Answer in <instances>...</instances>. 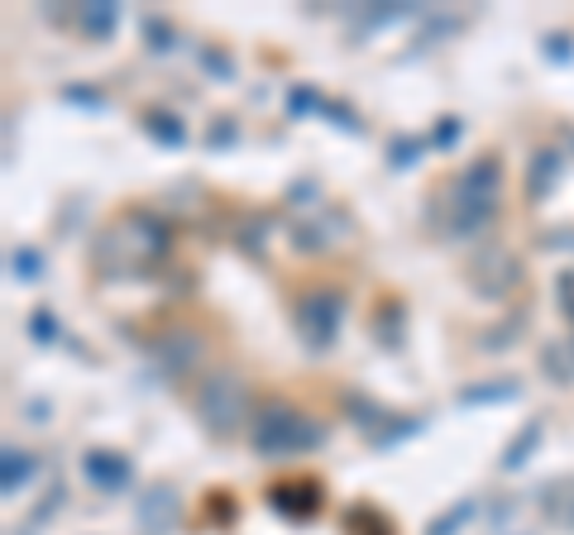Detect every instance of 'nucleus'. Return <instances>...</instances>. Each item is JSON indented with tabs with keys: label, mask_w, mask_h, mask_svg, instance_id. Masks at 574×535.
Listing matches in <instances>:
<instances>
[{
	"label": "nucleus",
	"mask_w": 574,
	"mask_h": 535,
	"mask_svg": "<svg viewBox=\"0 0 574 535\" xmlns=\"http://www.w3.org/2000/svg\"><path fill=\"white\" fill-rule=\"evenodd\" d=\"M498 191H503L498 158H478V164H469L451 187H445V201H441L445 230H451L455 239L478 235L493 220V210H498Z\"/></svg>",
	"instance_id": "1"
},
{
	"label": "nucleus",
	"mask_w": 574,
	"mask_h": 535,
	"mask_svg": "<svg viewBox=\"0 0 574 535\" xmlns=\"http://www.w3.org/2000/svg\"><path fill=\"white\" fill-rule=\"evenodd\" d=\"M249 440L264 454H301V449L321 445V426L297 416L293 407H283V402H264V407L249 416Z\"/></svg>",
	"instance_id": "2"
},
{
	"label": "nucleus",
	"mask_w": 574,
	"mask_h": 535,
	"mask_svg": "<svg viewBox=\"0 0 574 535\" xmlns=\"http://www.w3.org/2000/svg\"><path fill=\"white\" fill-rule=\"evenodd\" d=\"M197 416L206 420L211 435H235L249 420V393L239 383V373H211L197 387Z\"/></svg>",
	"instance_id": "3"
},
{
	"label": "nucleus",
	"mask_w": 574,
	"mask_h": 535,
	"mask_svg": "<svg viewBox=\"0 0 574 535\" xmlns=\"http://www.w3.org/2000/svg\"><path fill=\"white\" fill-rule=\"evenodd\" d=\"M469 273H474V287L484 291V297H507L517 283H522V264L507 249H498V245H488V249H478V258L469 264Z\"/></svg>",
	"instance_id": "4"
},
{
	"label": "nucleus",
	"mask_w": 574,
	"mask_h": 535,
	"mask_svg": "<svg viewBox=\"0 0 574 535\" xmlns=\"http://www.w3.org/2000/svg\"><path fill=\"white\" fill-rule=\"evenodd\" d=\"M297 330L311 349H326L335 330H340V301L326 297V291H311V297L297 301Z\"/></svg>",
	"instance_id": "5"
},
{
	"label": "nucleus",
	"mask_w": 574,
	"mask_h": 535,
	"mask_svg": "<svg viewBox=\"0 0 574 535\" xmlns=\"http://www.w3.org/2000/svg\"><path fill=\"white\" fill-rule=\"evenodd\" d=\"M125 230H130V235H120V239H125L130 264H149V258H158L168 249V230L154 216H130V220H125Z\"/></svg>",
	"instance_id": "6"
},
{
	"label": "nucleus",
	"mask_w": 574,
	"mask_h": 535,
	"mask_svg": "<svg viewBox=\"0 0 574 535\" xmlns=\"http://www.w3.org/2000/svg\"><path fill=\"white\" fill-rule=\"evenodd\" d=\"M135 516L149 535H164L172 522H178V493H172L168 483H154V488L135 502Z\"/></svg>",
	"instance_id": "7"
},
{
	"label": "nucleus",
	"mask_w": 574,
	"mask_h": 535,
	"mask_svg": "<svg viewBox=\"0 0 574 535\" xmlns=\"http://www.w3.org/2000/svg\"><path fill=\"white\" fill-rule=\"evenodd\" d=\"M82 474H87L91 488L120 493L125 483H130V459H125V454H110V449H91L82 459Z\"/></svg>",
	"instance_id": "8"
},
{
	"label": "nucleus",
	"mask_w": 574,
	"mask_h": 535,
	"mask_svg": "<svg viewBox=\"0 0 574 535\" xmlns=\"http://www.w3.org/2000/svg\"><path fill=\"white\" fill-rule=\"evenodd\" d=\"M158 359H164V368L172 378H187V373L201 364V339L197 335H168L164 349H158Z\"/></svg>",
	"instance_id": "9"
},
{
	"label": "nucleus",
	"mask_w": 574,
	"mask_h": 535,
	"mask_svg": "<svg viewBox=\"0 0 574 535\" xmlns=\"http://www.w3.org/2000/svg\"><path fill=\"white\" fill-rule=\"evenodd\" d=\"M555 177H561V153L541 149V153L532 158V172H526V197L541 201V197H546V191H551Z\"/></svg>",
	"instance_id": "10"
},
{
	"label": "nucleus",
	"mask_w": 574,
	"mask_h": 535,
	"mask_svg": "<svg viewBox=\"0 0 574 535\" xmlns=\"http://www.w3.org/2000/svg\"><path fill=\"white\" fill-rule=\"evenodd\" d=\"M116 20H120V10L116 6H91V10H82V24H87V34H110L116 29Z\"/></svg>",
	"instance_id": "11"
},
{
	"label": "nucleus",
	"mask_w": 574,
	"mask_h": 535,
	"mask_svg": "<svg viewBox=\"0 0 574 535\" xmlns=\"http://www.w3.org/2000/svg\"><path fill=\"white\" fill-rule=\"evenodd\" d=\"M10 268H14V278H24V283H34V278H39V268H43V264H39V254H34V249H14V254H10Z\"/></svg>",
	"instance_id": "12"
},
{
	"label": "nucleus",
	"mask_w": 574,
	"mask_h": 535,
	"mask_svg": "<svg viewBox=\"0 0 574 535\" xmlns=\"http://www.w3.org/2000/svg\"><path fill=\"white\" fill-rule=\"evenodd\" d=\"M29 478V454H14L6 449V493H14V483Z\"/></svg>",
	"instance_id": "13"
},
{
	"label": "nucleus",
	"mask_w": 574,
	"mask_h": 535,
	"mask_svg": "<svg viewBox=\"0 0 574 535\" xmlns=\"http://www.w3.org/2000/svg\"><path fill=\"white\" fill-rule=\"evenodd\" d=\"M144 125H149V135H154V139H164V143H182V125H168V116H149Z\"/></svg>",
	"instance_id": "14"
},
{
	"label": "nucleus",
	"mask_w": 574,
	"mask_h": 535,
	"mask_svg": "<svg viewBox=\"0 0 574 535\" xmlns=\"http://www.w3.org/2000/svg\"><path fill=\"white\" fill-rule=\"evenodd\" d=\"M541 440V420H532V426H526V435H522V445H513L507 449V468H517L522 459H526V449H532Z\"/></svg>",
	"instance_id": "15"
},
{
	"label": "nucleus",
	"mask_w": 574,
	"mask_h": 535,
	"mask_svg": "<svg viewBox=\"0 0 574 535\" xmlns=\"http://www.w3.org/2000/svg\"><path fill=\"white\" fill-rule=\"evenodd\" d=\"M469 512H474V502H459V507H455L451 516H445V522L430 526V535H451L455 526H465V522H469Z\"/></svg>",
	"instance_id": "16"
},
{
	"label": "nucleus",
	"mask_w": 574,
	"mask_h": 535,
	"mask_svg": "<svg viewBox=\"0 0 574 535\" xmlns=\"http://www.w3.org/2000/svg\"><path fill=\"white\" fill-rule=\"evenodd\" d=\"M517 397V383H488V393H469V402H503Z\"/></svg>",
	"instance_id": "17"
}]
</instances>
